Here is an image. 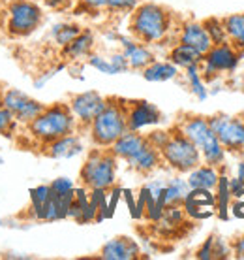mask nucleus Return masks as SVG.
<instances>
[{"label":"nucleus","mask_w":244,"mask_h":260,"mask_svg":"<svg viewBox=\"0 0 244 260\" xmlns=\"http://www.w3.org/2000/svg\"><path fill=\"white\" fill-rule=\"evenodd\" d=\"M173 32V13L154 2H139L130 13V34L147 46L166 42Z\"/></svg>","instance_id":"1"},{"label":"nucleus","mask_w":244,"mask_h":260,"mask_svg":"<svg viewBox=\"0 0 244 260\" xmlns=\"http://www.w3.org/2000/svg\"><path fill=\"white\" fill-rule=\"evenodd\" d=\"M28 134L42 145L55 142L58 138L71 134V132H77L79 124L77 119L73 117L70 106L68 104H53L45 106L44 111L39 113L38 117L34 119L32 123L26 124Z\"/></svg>","instance_id":"2"},{"label":"nucleus","mask_w":244,"mask_h":260,"mask_svg":"<svg viewBox=\"0 0 244 260\" xmlns=\"http://www.w3.org/2000/svg\"><path fill=\"white\" fill-rule=\"evenodd\" d=\"M90 142L94 147L109 149L118 138L128 132V119H126V100L122 98H107V104L96 119L89 124Z\"/></svg>","instance_id":"3"},{"label":"nucleus","mask_w":244,"mask_h":260,"mask_svg":"<svg viewBox=\"0 0 244 260\" xmlns=\"http://www.w3.org/2000/svg\"><path fill=\"white\" fill-rule=\"evenodd\" d=\"M179 130L190 142L199 149L201 158L205 164L216 166L220 168L225 162V155L227 151L224 149V145L220 143L216 138L214 130L209 124V117H201V115H186L180 121Z\"/></svg>","instance_id":"4"},{"label":"nucleus","mask_w":244,"mask_h":260,"mask_svg":"<svg viewBox=\"0 0 244 260\" xmlns=\"http://www.w3.org/2000/svg\"><path fill=\"white\" fill-rule=\"evenodd\" d=\"M116 162L118 158L111 153V149H90L79 172L81 185L87 189H111L116 181Z\"/></svg>","instance_id":"5"},{"label":"nucleus","mask_w":244,"mask_h":260,"mask_svg":"<svg viewBox=\"0 0 244 260\" xmlns=\"http://www.w3.org/2000/svg\"><path fill=\"white\" fill-rule=\"evenodd\" d=\"M161 162L167 164V168H171L177 174H188L192 172L195 166H199L203 162L199 149L188 140L179 126L171 130V136L167 140V143L161 147Z\"/></svg>","instance_id":"6"},{"label":"nucleus","mask_w":244,"mask_h":260,"mask_svg":"<svg viewBox=\"0 0 244 260\" xmlns=\"http://www.w3.org/2000/svg\"><path fill=\"white\" fill-rule=\"evenodd\" d=\"M44 23V10L36 0H12L8 4L6 30L12 38H26Z\"/></svg>","instance_id":"7"},{"label":"nucleus","mask_w":244,"mask_h":260,"mask_svg":"<svg viewBox=\"0 0 244 260\" xmlns=\"http://www.w3.org/2000/svg\"><path fill=\"white\" fill-rule=\"evenodd\" d=\"M242 51L237 49L231 42L214 44L209 51L203 55V60L199 64V70L205 79H212L216 76H222L225 72H233L240 62Z\"/></svg>","instance_id":"8"},{"label":"nucleus","mask_w":244,"mask_h":260,"mask_svg":"<svg viewBox=\"0 0 244 260\" xmlns=\"http://www.w3.org/2000/svg\"><path fill=\"white\" fill-rule=\"evenodd\" d=\"M209 124L225 151L229 153L244 151V121L240 117L218 113V115L209 117Z\"/></svg>","instance_id":"9"},{"label":"nucleus","mask_w":244,"mask_h":260,"mask_svg":"<svg viewBox=\"0 0 244 260\" xmlns=\"http://www.w3.org/2000/svg\"><path fill=\"white\" fill-rule=\"evenodd\" d=\"M2 106L12 111V115L17 123L25 124V126L28 123H32L45 108L42 102L34 100L32 96H28L26 92L19 91V89H4L2 91Z\"/></svg>","instance_id":"10"},{"label":"nucleus","mask_w":244,"mask_h":260,"mask_svg":"<svg viewBox=\"0 0 244 260\" xmlns=\"http://www.w3.org/2000/svg\"><path fill=\"white\" fill-rule=\"evenodd\" d=\"M107 98L102 96L98 91H85L77 92L70 98V106L73 117L77 119L79 128H89V124L96 119V115L105 108Z\"/></svg>","instance_id":"11"},{"label":"nucleus","mask_w":244,"mask_h":260,"mask_svg":"<svg viewBox=\"0 0 244 260\" xmlns=\"http://www.w3.org/2000/svg\"><path fill=\"white\" fill-rule=\"evenodd\" d=\"M126 119L128 130L141 132L143 128L156 126L161 121V111L148 100H126Z\"/></svg>","instance_id":"12"},{"label":"nucleus","mask_w":244,"mask_h":260,"mask_svg":"<svg viewBox=\"0 0 244 260\" xmlns=\"http://www.w3.org/2000/svg\"><path fill=\"white\" fill-rule=\"evenodd\" d=\"M186 217L192 221H205L216 213V196L209 189H190L182 200Z\"/></svg>","instance_id":"13"},{"label":"nucleus","mask_w":244,"mask_h":260,"mask_svg":"<svg viewBox=\"0 0 244 260\" xmlns=\"http://www.w3.org/2000/svg\"><path fill=\"white\" fill-rule=\"evenodd\" d=\"M118 42H120V47H122L120 51L124 53V57L128 60L130 70L141 72L143 68H147V66L156 59V55H154V51L150 49V46L143 44L139 40H135L134 36H132V38L120 36Z\"/></svg>","instance_id":"14"},{"label":"nucleus","mask_w":244,"mask_h":260,"mask_svg":"<svg viewBox=\"0 0 244 260\" xmlns=\"http://www.w3.org/2000/svg\"><path fill=\"white\" fill-rule=\"evenodd\" d=\"M141 249L137 245V241L126 236H118L109 240L100 251V258L103 260H134L139 258Z\"/></svg>","instance_id":"15"},{"label":"nucleus","mask_w":244,"mask_h":260,"mask_svg":"<svg viewBox=\"0 0 244 260\" xmlns=\"http://www.w3.org/2000/svg\"><path fill=\"white\" fill-rule=\"evenodd\" d=\"M177 42L195 47L203 55L212 47V42L209 38V34H207L205 26L199 21H186V23H182L179 28V34H177Z\"/></svg>","instance_id":"16"},{"label":"nucleus","mask_w":244,"mask_h":260,"mask_svg":"<svg viewBox=\"0 0 244 260\" xmlns=\"http://www.w3.org/2000/svg\"><path fill=\"white\" fill-rule=\"evenodd\" d=\"M85 151L83 140L77 132H71L45 145V155L51 158H71Z\"/></svg>","instance_id":"17"},{"label":"nucleus","mask_w":244,"mask_h":260,"mask_svg":"<svg viewBox=\"0 0 244 260\" xmlns=\"http://www.w3.org/2000/svg\"><path fill=\"white\" fill-rule=\"evenodd\" d=\"M126 162H128L130 168L135 170V172H139V174H150V172H154L156 168H160L161 153H160V149H156L154 145H150L147 140V143H145L134 156H130Z\"/></svg>","instance_id":"18"},{"label":"nucleus","mask_w":244,"mask_h":260,"mask_svg":"<svg viewBox=\"0 0 244 260\" xmlns=\"http://www.w3.org/2000/svg\"><path fill=\"white\" fill-rule=\"evenodd\" d=\"M145 143H147V136L145 134L135 132V130H128L111 145L109 149L118 160H128L130 156H134Z\"/></svg>","instance_id":"19"},{"label":"nucleus","mask_w":244,"mask_h":260,"mask_svg":"<svg viewBox=\"0 0 244 260\" xmlns=\"http://www.w3.org/2000/svg\"><path fill=\"white\" fill-rule=\"evenodd\" d=\"M186 181L190 185V189H209L214 190L216 185H218L220 179V172L216 166H211V164L201 162L199 166H195L192 172L186 174Z\"/></svg>","instance_id":"20"},{"label":"nucleus","mask_w":244,"mask_h":260,"mask_svg":"<svg viewBox=\"0 0 244 260\" xmlns=\"http://www.w3.org/2000/svg\"><path fill=\"white\" fill-rule=\"evenodd\" d=\"M167 59L171 60L177 68H182V70H186L190 66H197L201 64V60H203V53L197 51L195 47L192 46H186V44H180L177 42L171 49H169V57Z\"/></svg>","instance_id":"21"},{"label":"nucleus","mask_w":244,"mask_h":260,"mask_svg":"<svg viewBox=\"0 0 244 260\" xmlns=\"http://www.w3.org/2000/svg\"><path fill=\"white\" fill-rule=\"evenodd\" d=\"M94 49V34L90 30H81L77 38L70 42L66 47H62V55L70 60L89 59Z\"/></svg>","instance_id":"22"},{"label":"nucleus","mask_w":244,"mask_h":260,"mask_svg":"<svg viewBox=\"0 0 244 260\" xmlns=\"http://www.w3.org/2000/svg\"><path fill=\"white\" fill-rule=\"evenodd\" d=\"M141 76L150 83H164V81H171L179 76V68L171 62V60H152L147 68L141 70Z\"/></svg>","instance_id":"23"},{"label":"nucleus","mask_w":244,"mask_h":260,"mask_svg":"<svg viewBox=\"0 0 244 260\" xmlns=\"http://www.w3.org/2000/svg\"><path fill=\"white\" fill-rule=\"evenodd\" d=\"M188 190H190V185H188V181L184 177H180V174L171 177L169 181H166V187L161 190L166 208L167 206H173V204H182L184 196L188 194Z\"/></svg>","instance_id":"24"},{"label":"nucleus","mask_w":244,"mask_h":260,"mask_svg":"<svg viewBox=\"0 0 244 260\" xmlns=\"http://www.w3.org/2000/svg\"><path fill=\"white\" fill-rule=\"evenodd\" d=\"M216 213L222 221L229 219V211H231V187H229V177L220 174L218 185H216Z\"/></svg>","instance_id":"25"},{"label":"nucleus","mask_w":244,"mask_h":260,"mask_svg":"<svg viewBox=\"0 0 244 260\" xmlns=\"http://www.w3.org/2000/svg\"><path fill=\"white\" fill-rule=\"evenodd\" d=\"M224 25L229 42L237 49L244 51V13H231V15L224 17Z\"/></svg>","instance_id":"26"},{"label":"nucleus","mask_w":244,"mask_h":260,"mask_svg":"<svg viewBox=\"0 0 244 260\" xmlns=\"http://www.w3.org/2000/svg\"><path fill=\"white\" fill-rule=\"evenodd\" d=\"M184 76H186L188 87H190L192 94H195V98H199V100H207L209 98V89H207L205 78H203V74L199 70V64L186 68Z\"/></svg>","instance_id":"27"},{"label":"nucleus","mask_w":244,"mask_h":260,"mask_svg":"<svg viewBox=\"0 0 244 260\" xmlns=\"http://www.w3.org/2000/svg\"><path fill=\"white\" fill-rule=\"evenodd\" d=\"M81 26L75 25V23H58V25L53 26L51 30V36L55 40V44L60 47H66L70 42L77 38L79 34H81Z\"/></svg>","instance_id":"28"},{"label":"nucleus","mask_w":244,"mask_h":260,"mask_svg":"<svg viewBox=\"0 0 244 260\" xmlns=\"http://www.w3.org/2000/svg\"><path fill=\"white\" fill-rule=\"evenodd\" d=\"M51 194H53L51 185H38L36 189H30V215H32V219L39 221L42 209L49 202Z\"/></svg>","instance_id":"29"},{"label":"nucleus","mask_w":244,"mask_h":260,"mask_svg":"<svg viewBox=\"0 0 244 260\" xmlns=\"http://www.w3.org/2000/svg\"><path fill=\"white\" fill-rule=\"evenodd\" d=\"M203 26H205L207 34H209V38H211L212 46L214 44H224V42H229L227 38V30H225V25H224V19H220V17H207L205 21H201Z\"/></svg>","instance_id":"30"},{"label":"nucleus","mask_w":244,"mask_h":260,"mask_svg":"<svg viewBox=\"0 0 244 260\" xmlns=\"http://www.w3.org/2000/svg\"><path fill=\"white\" fill-rule=\"evenodd\" d=\"M87 62H89V66H92L94 70L102 72L105 76H116V74H118V72L115 70V66H113L109 57H102V55H94V53H92L89 59H87Z\"/></svg>","instance_id":"31"},{"label":"nucleus","mask_w":244,"mask_h":260,"mask_svg":"<svg viewBox=\"0 0 244 260\" xmlns=\"http://www.w3.org/2000/svg\"><path fill=\"white\" fill-rule=\"evenodd\" d=\"M141 0H107L105 12L111 13H132L135 10V6Z\"/></svg>","instance_id":"32"},{"label":"nucleus","mask_w":244,"mask_h":260,"mask_svg":"<svg viewBox=\"0 0 244 260\" xmlns=\"http://www.w3.org/2000/svg\"><path fill=\"white\" fill-rule=\"evenodd\" d=\"M17 121L12 115V111L6 110L4 106H0V136H10L13 130L17 128Z\"/></svg>","instance_id":"33"},{"label":"nucleus","mask_w":244,"mask_h":260,"mask_svg":"<svg viewBox=\"0 0 244 260\" xmlns=\"http://www.w3.org/2000/svg\"><path fill=\"white\" fill-rule=\"evenodd\" d=\"M229 187H231V196H238V192L244 189V158L237 162L235 176L229 177Z\"/></svg>","instance_id":"34"},{"label":"nucleus","mask_w":244,"mask_h":260,"mask_svg":"<svg viewBox=\"0 0 244 260\" xmlns=\"http://www.w3.org/2000/svg\"><path fill=\"white\" fill-rule=\"evenodd\" d=\"M148 140V143L150 145H154L156 149H160L167 143V140H169V136H171V130H152V132H148V134H145Z\"/></svg>","instance_id":"35"},{"label":"nucleus","mask_w":244,"mask_h":260,"mask_svg":"<svg viewBox=\"0 0 244 260\" xmlns=\"http://www.w3.org/2000/svg\"><path fill=\"white\" fill-rule=\"evenodd\" d=\"M75 189V185L70 177H57L51 181V190L55 194H64V192H71Z\"/></svg>","instance_id":"36"},{"label":"nucleus","mask_w":244,"mask_h":260,"mask_svg":"<svg viewBox=\"0 0 244 260\" xmlns=\"http://www.w3.org/2000/svg\"><path fill=\"white\" fill-rule=\"evenodd\" d=\"M81 10L90 13H98V12H105V6H107V0H75Z\"/></svg>","instance_id":"37"},{"label":"nucleus","mask_w":244,"mask_h":260,"mask_svg":"<svg viewBox=\"0 0 244 260\" xmlns=\"http://www.w3.org/2000/svg\"><path fill=\"white\" fill-rule=\"evenodd\" d=\"M120 198H122V189H120V187L113 185L111 189H107V211H109V217H113V215H115V209H116V206H118Z\"/></svg>","instance_id":"38"},{"label":"nucleus","mask_w":244,"mask_h":260,"mask_svg":"<svg viewBox=\"0 0 244 260\" xmlns=\"http://www.w3.org/2000/svg\"><path fill=\"white\" fill-rule=\"evenodd\" d=\"M212 240H214V236L211 238H207V241L197 249V253H195V258L199 260H212Z\"/></svg>","instance_id":"39"},{"label":"nucleus","mask_w":244,"mask_h":260,"mask_svg":"<svg viewBox=\"0 0 244 260\" xmlns=\"http://www.w3.org/2000/svg\"><path fill=\"white\" fill-rule=\"evenodd\" d=\"M231 249H233V256H235V258L244 260V234H240L237 240L233 241Z\"/></svg>","instance_id":"40"},{"label":"nucleus","mask_w":244,"mask_h":260,"mask_svg":"<svg viewBox=\"0 0 244 260\" xmlns=\"http://www.w3.org/2000/svg\"><path fill=\"white\" fill-rule=\"evenodd\" d=\"M44 2L53 10H66L75 4V0H44Z\"/></svg>","instance_id":"41"},{"label":"nucleus","mask_w":244,"mask_h":260,"mask_svg":"<svg viewBox=\"0 0 244 260\" xmlns=\"http://www.w3.org/2000/svg\"><path fill=\"white\" fill-rule=\"evenodd\" d=\"M122 196H124V200H126V204H128L130 215H134V211H135V196H134V192H132L130 189H122Z\"/></svg>","instance_id":"42"},{"label":"nucleus","mask_w":244,"mask_h":260,"mask_svg":"<svg viewBox=\"0 0 244 260\" xmlns=\"http://www.w3.org/2000/svg\"><path fill=\"white\" fill-rule=\"evenodd\" d=\"M2 91H4V89H0V106H2Z\"/></svg>","instance_id":"43"},{"label":"nucleus","mask_w":244,"mask_h":260,"mask_svg":"<svg viewBox=\"0 0 244 260\" xmlns=\"http://www.w3.org/2000/svg\"><path fill=\"white\" fill-rule=\"evenodd\" d=\"M0 226H2V219H0Z\"/></svg>","instance_id":"44"},{"label":"nucleus","mask_w":244,"mask_h":260,"mask_svg":"<svg viewBox=\"0 0 244 260\" xmlns=\"http://www.w3.org/2000/svg\"><path fill=\"white\" fill-rule=\"evenodd\" d=\"M36 2H39V0H36Z\"/></svg>","instance_id":"45"}]
</instances>
